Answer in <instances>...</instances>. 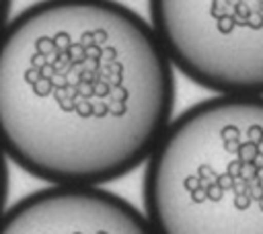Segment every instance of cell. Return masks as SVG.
Listing matches in <instances>:
<instances>
[{
    "instance_id": "cell-5",
    "label": "cell",
    "mask_w": 263,
    "mask_h": 234,
    "mask_svg": "<svg viewBox=\"0 0 263 234\" xmlns=\"http://www.w3.org/2000/svg\"><path fill=\"white\" fill-rule=\"evenodd\" d=\"M6 195H8V168H6V154L0 146V218L6 211Z\"/></svg>"
},
{
    "instance_id": "cell-1",
    "label": "cell",
    "mask_w": 263,
    "mask_h": 234,
    "mask_svg": "<svg viewBox=\"0 0 263 234\" xmlns=\"http://www.w3.org/2000/svg\"><path fill=\"white\" fill-rule=\"evenodd\" d=\"M173 66L136 10L39 2L0 37V146L58 187H99L148 162L173 121Z\"/></svg>"
},
{
    "instance_id": "cell-2",
    "label": "cell",
    "mask_w": 263,
    "mask_h": 234,
    "mask_svg": "<svg viewBox=\"0 0 263 234\" xmlns=\"http://www.w3.org/2000/svg\"><path fill=\"white\" fill-rule=\"evenodd\" d=\"M144 216L154 234H263V99L175 117L146 162Z\"/></svg>"
},
{
    "instance_id": "cell-6",
    "label": "cell",
    "mask_w": 263,
    "mask_h": 234,
    "mask_svg": "<svg viewBox=\"0 0 263 234\" xmlns=\"http://www.w3.org/2000/svg\"><path fill=\"white\" fill-rule=\"evenodd\" d=\"M10 23V4L8 2H0V37L4 33V29Z\"/></svg>"
},
{
    "instance_id": "cell-3",
    "label": "cell",
    "mask_w": 263,
    "mask_h": 234,
    "mask_svg": "<svg viewBox=\"0 0 263 234\" xmlns=\"http://www.w3.org/2000/svg\"><path fill=\"white\" fill-rule=\"evenodd\" d=\"M150 25L191 82L218 96L263 99V2L158 0Z\"/></svg>"
},
{
    "instance_id": "cell-4",
    "label": "cell",
    "mask_w": 263,
    "mask_h": 234,
    "mask_svg": "<svg viewBox=\"0 0 263 234\" xmlns=\"http://www.w3.org/2000/svg\"><path fill=\"white\" fill-rule=\"evenodd\" d=\"M0 234H154L146 216L101 187L33 191L0 218Z\"/></svg>"
}]
</instances>
